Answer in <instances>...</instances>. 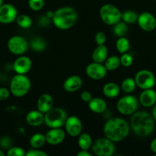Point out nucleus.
<instances>
[{
	"label": "nucleus",
	"instance_id": "5701e85b",
	"mask_svg": "<svg viewBox=\"0 0 156 156\" xmlns=\"http://www.w3.org/2000/svg\"><path fill=\"white\" fill-rule=\"evenodd\" d=\"M102 92L106 97L114 98L117 97L120 93V87L115 82H109L103 86Z\"/></svg>",
	"mask_w": 156,
	"mask_h": 156
},
{
	"label": "nucleus",
	"instance_id": "bb28decb",
	"mask_svg": "<svg viewBox=\"0 0 156 156\" xmlns=\"http://www.w3.org/2000/svg\"><path fill=\"white\" fill-rule=\"evenodd\" d=\"M136 86L137 85H136V81L132 78H126L121 83V89L127 94H129V93L134 91Z\"/></svg>",
	"mask_w": 156,
	"mask_h": 156
},
{
	"label": "nucleus",
	"instance_id": "4468645a",
	"mask_svg": "<svg viewBox=\"0 0 156 156\" xmlns=\"http://www.w3.org/2000/svg\"><path fill=\"white\" fill-rule=\"evenodd\" d=\"M138 24L145 31H152L156 28V18L149 12H143L138 17Z\"/></svg>",
	"mask_w": 156,
	"mask_h": 156
},
{
	"label": "nucleus",
	"instance_id": "0eeeda50",
	"mask_svg": "<svg viewBox=\"0 0 156 156\" xmlns=\"http://www.w3.org/2000/svg\"><path fill=\"white\" fill-rule=\"evenodd\" d=\"M115 149L114 142L106 137L98 139L92 145L93 152L98 156H111L114 153Z\"/></svg>",
	"mask_w": 156,
	"mask_h": 156
},
{
	"label": "nucleus",
	"instance_id": "a18cd8bd",
	"mask_svg": "<svg viewBox=\"0 0 156 156\" xmlns=\"http://www.w3.org/2000/svg\"><path fill=\"white\" fill-rule=\"evenodd\" d=\"M4 155H5V153L1 150V149H0V156H4Z\"/></svg>",
	"mask_w": 156,
	"mask_h": 156
},
{
	"label": "nucleus",
	"instance_id": "f03ea898",
	"mask_svg": "<svg viewBox=\"0 0 156 156\" xmlns=\"http://www.w3.org/2000/svg\"><path fill=\"white\" fill-rule=\"evenodd\" d=\"M131 126L136 135L145 137L152 133L154 127V120L152 115L148 112H135L131 117Z\"/></svg>",
	"mask_w": 156,
	"mask_h": 156
},
{
	"label": "nucleus",
	"instance_id": "c03bdc74",
	"mask_svg": "<svg viewBox=\"0 0 156 156\" xmlns=\"http://www.w3.org/2000/svg\"><path fill=\"white\" fill-rule=\"evenodd\" d=\"M46 16L48 18H51L52 19V18H53L54 16V12H52V11H48V12L46 13Z\"/></svg>",
	"mask_w": 156,
	"mask_h": 156
},
{
	"label": "nucleus",
	"instance_id": "9d476101",
	"mask_svg": "<svg viewBox=\"0 0 156 156\" xmlns=\"http://www.w3.org/2000/svg\"><path fill=\"white\" fill-rule=\"evenodd\" d=\"M28 48V42L21 36H13L8 41V49L15 55H22Z\"/></svg>",
	"mask_w": 156,
	"mask_h": 156
},
{
	"label": "nucleus",
	"instance_id": "c756f323",
	"mask_svg": "<svg viewBox=\"0 0 156 156\" xmlns=\"http://www.w3.org/2000/svg\"><path fill=\"white\" fill-rule=\"evenodd\" d=\"M114 27L113 28V31L116 36L119 37H124L126 33L128 32V27H127V24L124 21H119L116 24H115Z\"/></svg>",
	"mask_w": 156,
	"mask_h": 156
},
{
	"label": "nucleus",
	"instance_id": "7ed1b4c3",
	"mask_svg": "<svg viewBox=\"0 0 156 156\" xmlns=\"http://www.w3.org/2000/svg\"><path fill=\"white\" fill-rule=\"evenodd\" d=\"M77 20V13L71 7H62L54 12V24L61 30H67L74 25Z\"/></svg>",
	"mask_w": 156,
	"mask_h": 156
},
{
	"label": "nucleus",
	"instance_id": "423d86ee",
	"mask_svg": "<svg viewBox=\"0 0 156 156\" xmlns=\"http://www.w3.org/2000/svg\"><path fill=\"white\" fill-rule=\"evenodd\" d=\"M99 16L107 25H114L122 19V12L112 4H106L100 8Z\"/></svg>",
	"mask_w": 156,
	"mask_h": 156
},
{
	"label": "nucleus",
	"instance_id": "ea45409f",
	"mask_svg": "<svg viewBox=\"0 0 156 156\" xmlns=\"http://www.w3.org/2000/svg\"><path fill=\"white\" fill-rule=\"evenodd\" d=\"M1 146L3 148H9L11 146V140L9 137H4L2 139Z\"/></svg>",
	"mask_w": 156,
	"mask_h": 156
},
{
	"label": "nucleus",
	"instance_id": "9b49d317",
	"mask_svg": "<svg viewBox=\"0 0 156 156\" xmlns=\"http://www.w3.org/2000/svg\"><path fill=\"white\" fill-rule=\"evenodd\" d=\"M17 16L18 11L12 4H2L0 6V23L10 24L15 21Z\"/></svg>",
	"mask_w": 156,
	"mask_h": 156
},
{
	"label": "nucleus",
	"instance_id": "58836bf2",
	"mask_svg": "<svg viewBox=\"0 0 156 156\" xmlns=\"http://www.w3.org/2000/svg\"><path fill=\"white\" fill-rule=\"evenodd\" d=\"M80 98L81 100L84 102L88 103L93 98H92V94L88 91H84L81 93L80 94Z\"/></svg>",
	"mask_w": 156,
	"mask_h": 156
},
{
	"label": "nucleus",
	"instance_id": "e433bc0d",
	"mask_svg": "<svg viewBox=\"0 0 156 156\" xmlns=\"http://www.w3.org/2000/svg\"><path fill=\"white\" fill-rule=\"evenodd\" d=\"M47 153L39 150V149H30L28 152H26L25 156H47Z\"/></svg>",
	"mask_w": 156,
	"mask_h": 156
},
{
	"label": "nucleus",
	"instance_id": "f704fd0d",
	"mask_svg": "<svg viewBox=\"0 0 156 156\" xmlns=\"http://www.w3.org/2000/svg\"><path fill=\"white\" fill-rule=\"evenodd\" d=\"M8 156H25L26 152L24 149L18 146L9 148L7 152Z\"/></svg>",
	"mask_w": 156,
	"mask_h": 156
},
{
	"label": "nucleus",
	"instance_id": "f257e3e1",
	"mask_svg": "<svg viewBox=\"0 0 156 156\" xmlns=\"http://www.w3.org/2000/svg\"><path fill=\"white\" fill-rule=\"evenodd\" d=\"M129 130L128 123L120 117L110 119L106 122L103 127L105 136L115 143L125 140L128 136Z\"/></svg>",
	"mask_w": 156,
	"mask_h": 156
},
{
	"label": "nucleus",
	"instance_id": "412c9836",
	"mask_svg": "<svg viewBox=\"0 0 156 156\" xmlns=\"http://www.w3.org/2000/svg\"><path fill=\"white\" fill-rule=\"evenodd\" d=\"M88 106L90 111L96 114L103 113L106 109V102L100 98H93L88 102Z\"/></svg>",
	"mask_w": 156,
	"mask_h": 156
},
{
	"label": "nucleus",
	"instance_id": "f3484780",
	"mask_svg": "<svg viewBox=\"0 0 156 156\" xmlns=\"http://www.w3.org/2000/svg\"><path fill=\"white\" fill-rule=\"evenodd\" d=\"M83 81L79 76H69L64 82V89L67 92H75L82 87Z\"/></svg>",
	"mask_w": 156,
	"mask_h": 156
},
{
	"label": "nucleus",
	"instance_id": "473e14b6",
	"mask_svg": "<svg viewBox=\"0 0 156 156\" xmlns=\"http://www.w3.org/2000/svg\"><path fill=\"white\" fill-rule=\"evenodd\" d=\"M44 5V0H28V6L32 11L38 12Z\"/></svg>",
	"mask_w": 156,
	"mask_h": 156
},
{
	"label": "nucleus",
	"instance_id": "393cba45",
	"mask_svg": "<svg viewBox=\"0 0 156 156\" xmlns=\"http://www.w3.org/2000/svg\"><path fill=\"white\" fill-rule=\"evenodd\" d=\"M93 141L92 137L88 133H80L78 138V146L82 150H88L90 147H92Z\"/></svg>",
	"mask_w": 156,
	"mask_h": 156
},
{
	"label": "nucleus",
	"instance_id": "de8ad7c7",
	"mask_svg": "<svg viewBox=\"0 0 156 156\" xmlns=\"http://www.w3.org/2000/svg\"><path fill=\"white\" fill-rule=\"evenodd\" d=\"M0 77H1V72H0Z\"/></svg>",
	"mask_w": 156,
	"mask_h": 156
},
{
	"label": "nucleus",
	"instance_id": "a211bd4d",
	"mask_svg": "<svg viewBox=\"0 0 156 156\" xmlns=\"http://www.w3.org/2000/svg\"><path fill=\"white\" fill-rule=\"evenodd\" d=\"M139 102L142 106L146 108L154 106L156 103V91L152 88L144 89L139 96Z\"/></svg>",
	"mask_w": 156,
	"mask_h": 156
},
{
	"label": "nucleus",
	"instance_id": "2eb2a0df",
	"mask_svg": "<svg viewBox=\"0 0 156 156\" xmlns=\"http://www.w3.org/2000/svg\"><path fill=\"white\" fill-rule=\"evenodd\" d=\"M65 132L61 128H50L45 134L46 142L50 146L59 145L65 140Z\"/></svg>",
	"mask_w": 156,
	"mask_h": 156
},
{
	"label": "nucleus",
	"instance_id": "4c0bfd02",
	"mask_svg": "<svg viewBox=\"0 0 156 156\" xmlns=\"http://www.w3.org/2000/svg\"><path fill=\"white\" fill-rule=\"evenodd\" d=\"M10 91L6 88H0V101H5L9 98Z\"/></svg>",
	"mask_w": 156,
	"mask_h": 156
},
{
	"label": "nucleus",
	"instance_id": "cd10ccee",
	"mask_svg": "<svg viewBox=\"0 0 156 156\" xmlns=\"http://www.w3.org/2000/svg\"><path fill=\"white\" fill-rule=\"evenodd\" d=\"M116 47L118 51L122 54V53H127L128 50L130 48V43L128 41V40L126 37H119V39L117 40L116 43Z\"/></svg>",
	"mask_w": 156,
	"mask_h": 156
},
{
	"label": "nucleus",
	"instance_id": "aec40b11",
	"mask_svg": "<svg viewBox=\"0 0 156 156\" xmlns=\"http://www.w3.org/2000/svg\"><path fill=\"white\" fill-rule=\"evenodd\" d=\"M26 122L32 126H38L44 122V114L40 111H31L26 115Z\"/></svg>",
	"mask_w": 156,
	"mask_h": 156
},
{
	"label": "nucleus",
	"instance_id": "f8f14e48",
	"mask_svg": "<svg viewBox=\"0 0 156 156\" xmlns=\"http://www.w3.org/2000/svg\"><path fill=\"white\" fill-rule=\"evenodd\" d=\"M108 70L105 65L99 62H93L89 64L86 68V73L89 78L93 80H101L106 76Z\"/></svg>",
	"mask_w": 156,
	"mask_h": 156
},
{
	"label": "nucleus",
	"instance_id": "6ab92c4d",
	"mask_svg": "<svg viewBox=\"0 0 156 156\" xmlns=\"http://www.w3.org/2000/svg\"><path fill=\"white\" fill-rule=\"evenodd\" d=\"M54 106V99L51 95L49 94H43L38 98L37 102L38 110L45 114L47 111H50Z\"/></svg>",
	"mask_w": 156,
	"mask_h": 156
},
{
	"label": "nucleus",
	"instance_id": "4be33fe9",
	"mask_svg": "<svg viewBox=\"0 0 156 156\" xmlns=\"http://www.w3.org/2000/svg\"><path fill=\"white\" fill-rule=\"evenodd\" d=\"M93 62L102 63L108 57V49L105 45H98L93 50Z\"/></svg>",
	"mask_w": 156,
	"mask_h": 156
},
{
	"label": "nucleus",
	"instance_id": "1a4fd4ad",
	"mask_svg": "<svg viewBox=\"0 0 156 156\" xmlns=\"http://www.w3.org/2000/svg\"><path fill=\"white\" fill-rule=\"evenodd\" d=\"M136 85L142 89L152 88L155 84V77L151 71L142 69L138 72L135 76Z\"/></svg>",
	"mask_w": 156,
	"mask_h": 156
},
{
	"label": "nucleus",
	"instance_id": "a19ab883",
	"mask_svg": "<svg viewBox=\"0 0 156 156\" xmlns=\"http://www.w3.org/2000/svg\"><path fill=\"white\" fill-rule=\"evenodd\" d=\"M150 147H151V151H152L154 153L156 154V138L151 141V145H150Z\"/></svg>",
	"mask_w": 156,
	"mask_h": 156
},
{
	"label": "nucleus",
	"instance_id": "c9c22d12",
	"mask_svg": "<svg viewBox=\"0 0 156 156\" xmlns=\"http://www.w3.org/2000/svg\"><path fill=\"white\" fill-rule=\"evenodd\" d=\"M106 41V36L105 33L99 31L95 34V42L97 45H103Z\"/></svg>",
	"mask_w": 156,
	"mask_h": 156
},
{
	"label": "nucleus",
	"instance_id": "39448f33",
	"mask_svg": "<svg viewBox=\"0 0 156 156\" xmlns=\"http://www.w3.org/2000/svg\"><path fill=\"white\" fill-rule=\"evenodd\" d=\"M67 118V112L61 108H52L44 114V123L50 128H61Z\"/></svg>",
	"mask_w": 156,
	"mask_h": 156
},
{
	"label": "nucleus",
	"instance_id": "7c9ffc66",
	"mask_svg": "<svg viewBox=\"0 0 156 156\" xmlns=\"http://www.w3.org/2000/svg\"><path fill=\"white\" fill-rule=\"evenodd\" d=\"M138 14L132 10H126L122 13V20L126 24H134L138 21Z\"/></svg>",
	"mask_w": 156,
	"mask_h": 156
},
{
	"label": "nucleus",
	"instance_id": "b1692460",
	"mask_svg": "<svg viewBox=\"0 0 156 156\" xmlns=\"http://www.w3.org/2000/svg\"><path fill=\"white\" fill-rule=\"evenodd\" d=\"M46 143L47 142H46L45 135L41 133L34 134L29 140V143L33 149H40L43 147Z\"/></svg>",
	"mask_w": 156,
	"mask_h": 156
},
{
	"label": "nucleus",
	"instance_id": "20e7f679",
	"mask_svg": "<svg viewBox=\"0 0 156 156\" xmlns=\"http://www.w3.org/2000/svg\"><path fill=\"white\" fill-rule=\"evenodd\" d=\"M31 86L30 79L25 75L17 74L11 81L10 91L15 97L21 98L29 92Z\"/></svg>",
	"mask_w": 156,
	"mask_h": 156
},
{
	"label": "nucleus",
	"instance_id": "6e6552de",
	"mask_svg": "<svg viewBox=\"0 0 156 156\" xmlns=\"http://www.w3.org/2000/svg\"><path fill=\"white\" fill-rule=\"evenodd\" d=\"M139 101L132 95H125L121 98L117 102V110L122 115H131L138 108Z\"/></svg>",
	"mask_w": 156,
	"mask_h": 156
},
{
	"label": "nucleus",
	"instance_id": "c85d7f7f",
	"mask_svg": "<svg viewBox=\"0 0 156 156\" xmlns=\"http://www.w3.org/2000/svg\"><path fill=\"white\" fill-rule=\"evenodd\" d=\"M15 21L23 29H28L32 25V19L28 15H18Z\"/></svg>",
	"mask_w": 156,
	"mask_h": 156
},
{
	"label": "nucleus",
	"instance_id": "37998d69",
	"mask_svg": "<svg viewBox=\"0 0 156 156\" xmlns=\"http://www.w3.org/2000/svg\"><path fill=\"white\" fill-rule=\"evenodd\" d=\"M152 117L154 120L156 121V103L154 105V108L152 109Z\"/></svg>",
	"mask_w": 156,
	"mask_h": 156
},
{
	"label": "nucleus",
	"instance_id": "dca6fc26",
	"mask_svg": "<svg viewBox=\"0 0 156 156\" xmlns=\"http://www.w3.org/2000/svg\"><path fill=\"white\" fill-rule=\"evenodd\" d=\"M32 62L28 56H21L17 58L13 63V69L17 74L25 75L30 71Z\"/></svg>",
	"mask_w": 156,
	"mask_h": 156
},
{
	"label": "nucleus",
	"instance_id": "72a5a7b5",
	"mask_svg": "<svg viewBox=\"0 0 156 156\" xmlns=\"http://www.w3.org/2000/svg\"><path fill=\"white\" fill-rule=\"evenodd\" d=\"M121 65L124 67H129L133 63V57L131 54L128 53H122L120 57Z\"/></svg>",
	"mask_w": 156,
	"mask_h": 156
},
{
	"label": "nucleus",
	"instance_id": "ddd939ff",
	"mask_svg": "<svg viewBox=\"0 0 156 156\" xmlns=\"http://www.w3.org/2000/svg\"><path fill=\"white\" fill-rule=\"evenodd\" d=\"M64 126H65L66 132L71 136H78L82 132V122L79 117L76 116L67 117Z\"/></svg>",
	"mask_w": 156,
	"mask_h": 156
},
{
	"label": "nucleus",
	"instance_id": "2f4dec72",
	"mask_svg": "<svg viewBox=\"0 0 156 156\" xmlns=\"http://www.w3.org/2000/svg\"><path fill=\"white\" fill-rule=\"evenodd\" d=\"M31 47L35 51H42L46 48V42L41 37H35L31 42Z\"/></svg>",
	"mask_w": 156,
	"mask_h": 156
},
{
	"label": "nucleus",
	"instance_id": "79ce46f5",
	"mask_svg": "<svg viewBox=\"0 0 156 156\" xmlns=\"http://www.w3.org/2000/svg\"><path fill=\"white\" fill-rule=\"evenodd\" d=\"M77 156H91V154L87 150H82L77 153Z\"/></svg>",
	"mask_w": 156,
	"mask_h": 156
},
{
	"label": "nucleus",
	"instance_id": "49530a36",
	"mask_svg": "<svg viewBox=\"0 0 156 156\" xmlns=\"http://www.w3.org/2000/svg\"><path fill=\"white\" fill-rule=\"evenodd\" d=\"M3 4V0H0V6Z\"/></svg>",
	"mask_w": 156,
	"mask_h": 156
},
{
	"label": "nucleus",
	"instance_id": "a878e982",
	"mask_svg": "<svg viewBox=\"0 0 156 156\" xmlns=\"http://www.w3.org/2000/svg\"><path fill=\"white\" fill-rule=\"evenodd\" d=\"M120 65V57L117 56H111L107 57L105 61V66L108 71H113L119 68Z\"/></svg>",
	"mask_w": 156,
	"mask_h": 156
}]
</instances>
